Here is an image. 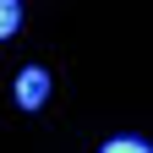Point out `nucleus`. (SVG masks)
<instances>
[{"instance_id": "f03ea898", "label": "nucleus", "mask_w": 153, "mask_h": 153, "mask_svg": "<svg viewBox=\"0 0 153 153\" xmlns=\"http://www.w3.org/2000/svg\"><path fill=\"white\" fill-rule=\"evenodd\" d=\"M16 27H22V6L16 0H0V38H11Z\"/></svg>"}, {"instance_id": "7ed1b4c3", "label": "nucleus", "mask_w": 153, "mask_h": 153, "mask_svg": "<svg viewBox=\"0 0 153 153\" xmlns=\"http://www.w3.org/2000/svg\"><path fill=\"white\" fill-rule=\"evenodd\" d=\"M99 153H153V148H148L142 137H109V142H104Z\"/></svg>"}, {"instance_id": "f257e3e1", "label": "nucleus", "mask_w": 153, "mask_h": 153, "mask_svg": "<svg viewBox=\"0 0 153 153\" xmlns=\"http://www.w3.org/2000/svg\"><path fill=\"white\" fill-rule=\"evenodd\" d=\"M44 99H49V71L44 66H27L22 76H16V104L22 109H44Z\"/></svg>"}]
</instances>
